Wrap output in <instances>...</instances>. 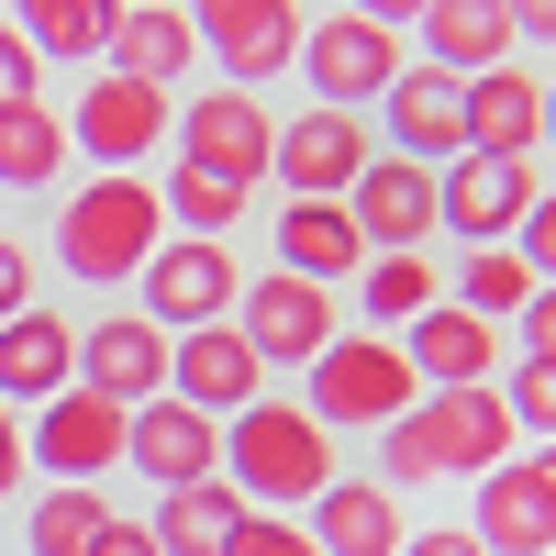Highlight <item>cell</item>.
Segmentation results:
<instances>
[{
    "mask_svg": "<svg viewBox=\"0 0 556 556\" xmlns=\"http://www.w3.org/2000/svg\"><path fill=\"white\" fill-rule=\"evenodd\" d=\"M513 456H523V434H513V412H501V379L490 390H424L401 424H379V490L490 479V468H513Z\"/></svg>",
    "mask_w": 556,
    "mask_h": 556,
    "instance_id": "cell-1",
    "label": "cell"
},
{
    "mask_svg": "<svg viewBox=\"0 0 556 556\" xmlns=\"http://www.w3.org/2000/svg\"><path fill=\"white\" fill-rule=\"evenodd\" d=\"M223 468H235L245 513H312L334 490V434L312 424L301 401H245L223 424Z\"/></svg>",
    "mask_w": 556,
    "mask_h": 556,
    "instance_id": "cell-2",
    "label": "cell"
},
{
    "mask_svg": "<svg viewBox=\"0 0 556 556\" xmlns=\"http://www.w3.org/2000/svg\"><path fill=\"white\" fill-rule=\"evenodd\" d=\"M156 245H167L156 178H78L67 212H56V267L78 278V290H123V278H146Z\"/></svg>",
    "mask_w": 556,
    "mask_h": 556,
    "instance_id": "cell-3",
    "label": "cell"
},
{
    "mask_svg": "<svg viewBox=\"0 0 556 556\" xmlns=\"http://www.w3.org/2000/svg\"><path fill=\"white\" fill-rule=\"evenodd\" d=\"M424 401V379H412V356H401V334H334L312 356V424L323 434H379V424H401V412Z\"/></svg>",
    "mask_w": 556,
    "mask_h": 556,
    "instance_id": "cell-4",
    "label": "cell"
},
{
    "mask_svg": "<svg viewBox=\"0 0 556 556\" xmlns=\"http://www.w3.org/2000/svg\"><path fill=\"white\" fill-rule=\"evenodd\" d=\"M178 167H201V178H223V190H256L267 178V156H278V123H267V101L256 89H190V101H178Z\"/></svg>",
    "mask_w": 556,
    "mask_h": 556,
    "instance_id": "cell-5",
    "label": "cell"
},
{
    "mask_svg": "<svg viewBox=\"0 0 556 556\" xmlns=\"http://www.w3.org/2000/svg\"><path fill=\"white\" fill-rule=\"evenodd\" d=\"M167 134H178V101H167V89H146V78H112V67L89 78L78 112H67V146L101 167V178H146V156L167 146Z\"/></svg>",
    "mask_w": 556,
    "mask_h": 556,
    "instance_id": "cell-6",
    "label": "cell"
},
{
    "mask_svg": "<svg viewBox=\"0 0 556 556\" xmlns=\"http://www.w3.org/2000/svg\"><path fill=\"white\" fill-rule=\"evenodd\" d=\"M401 67H412V56H401V34H390V23H367V12H323V23H301V78H312V101H323V112H367Z\"/></svg>",
    "mask_w": 556,
    "mask_h": 556,
    "instance_id": "cell-7",
    "label": "cell"
},
{
    "mask_svg": "<svg viewBox=\"0 0 556 556\" xmlns=\"http://www.w3.org/2000/svg\"><path fill=\"white\" fill-rule=\"evenodd\" d=\"M235 334L256 345V367H312L323 345L345 334V312H334V290H323V278L267 267V278H245V290H235Z\"/></svg>",
    "mask_w": 556,
    "mask_h": 556,
    "instance_id": "cell-8",
    "label": "cell"
},
{
    "mask_svg": "<svg viewBox=\"0 0 556 556\" xmlns=\"http://www.w3.org/2000/svg\"><path fill=\"white\" fill-rule=\"evenodd\" d=\"M534 156H445L434 167V212H445V235L456 245H513L523 235V212H534Z\"/></svg>",
    "mask_w": 556,
    "mask_h": 556,
    "instance_id": "cell-9",
    "label": "cell"
},
{
    "mask_svg": "<svg viewBox=\"0 0 556 556\" xmlns=\"http://www.w3.org/2000/svg\"><path fill=\"white\" fill-rule=\"evenodd\" d=\"M123 434H134V412H112L101 390H56V401L34 412V434H23V468L89 490V479H112V468H123Z\"/></svg>",
    "mask_w": 556,
    "mask_h": 556,
    "instance_id": "cell-10",
    "label": "cell"
},
{
    "mask_svg": "<svg viewBox=\"0 0 556 556\" xmlns=\"http://www.w3.org/2000/svg\"><path fill=\"white\" fill-rule=\"evenodd\" d=\"M367 156H379V134H367L356 112H301V123H278V156H267V178L290 201H345L356 178H367Z\"/></svg>",
    "mask_w": 556,
    "mask_h": 556,
    "instance_id": "cell-11",
    "label": "cell"
},
{
    "mask_svg": "<svg viewBox=\"0 0 556 556\" xmlns=\"http://www.w3.org/2000/svg\"><path fill=\"white\" fill-rule=\"evenodd\" d=\"M235 256L223 245H201V235H167L156 256H146V323L156 334H201V323H235Z\"/></svg>",
    "mask_w": 556,
    "mask_h": 556,
    "instance_id": "cell-12",
    "label": "cell"
},
{
    "mask_svg": "<svg viewBox=\"0 0 556 556\" xmlns=\"http://www.w3.org/2000/svg\"><path fill=\"white\" fill-rule=\"evenodd\" d=\"M178 12H190L201 56L235 67V89H256V78H278V67H301V12H290V0H178Z\"/></svg>",
    "mask_w": 556,
    "mask_h": 556,
    "instance_id": "cell-13",
    "label": "cell"
},
{
    "mask_svg": "<svg viewBox=\"0 0 556 556\" xmlns=\"http://www.w3.org/2000/svg\"><path fill=\"white\" fill-rule=\"evenodd\" d=\"M379 134H390L379 156H412V167L468 156V78H445V67H401V78L379 89Z\"/></svg>",
    "mask_w": 556,
    "mask_h": 556,
    "instance_id": "cell-14",
    "label": "cell"
},
{
    "mask_svg": "<svg viewBox=\"0 0 556 556\" xmlns=\"http://www.w3.org/2000/svg\"><path fill=\"white\" fill-rule=\"evenodd\" d=\"M345 212H356L367 256H424V235H445V212H434V167H412V156H367V178L345 190Z\"/></svg>",
    "mask_w": 556,
    "mask_h": 556,
    "instance_id": "cell-15",
    "label": "cell"
},
{
    "mask_svg": "<svg viewBox=\"0 0 556 556\" xmlns=\"http://www.w3.org/2000/svg\"><path fill=\"white\" fill-rule=\"evenodd\" d=\"M123 468L146 490H201V479H223V424L190 401H146L134 434H123Z\"/></svg>",
    "mask_w": 556,
    "mask_h": 556,
    "instance_id": "cell-16",
    "label": "cell"
},
{
    "mask_svg": "<svg viewBox=\"0 0 556 556\" xmlns=\"http://www.w3.org/2000/svg\"><path fill=\"white\" fill-rule=\"evenodd\" d=\"M167 401H190V412H245V401H267V367H256V345L235 334V323H201V334H167Z\"/></svg>",
    "mask_w": 556,
    "mask_h": 556,
    "instance_id": "cell-17",
    "label": "cell"
},
{
    "mask_svg": "<svg viewBox=\"0 0 556 556\" xmlns=\"http://www.w3.org/2000/svg\"><path fill=\"white\" fill-rule=\"evenodd\" d=\"M78 390H101L112 412H146V401H167V334H156L146 312L89 323V334H78Z\"/></svg>",
    "mask_w": 556,
    "mask_h": 556,
    "instance_id": "cell-18",
    "label": "cell"
},
{
    "mask_svg": "<svg viewBox=\"0 0 556 556\" xmlns=\"http://www.w3.org/2000/svg\"><path fill=\"white\" fill-rule=\"evenodd\" d=\"M401 356H412V379H424V390H490V367H501V323L434 301L424 323H401Z\"/></svg>",
    "mask_w": 556,
    "mask_h": 556,
    "instance_id": "cell-19",
    "label": "cell"
},
{
    "mask_svg": "<svg viewBox=\"0 0 556 556\" xmlns=\"http://www.w3.org/2000/svg\"><path fill=\"white\" fill-rule=\"evenodd\" d=\"M112 78H146V89H178L201 67V34H190V12L178 0H146V12H112Z\"/></svg>",
    "mask_w": 556,
    "mask_h": 556,
    "instance_id": "cell-20",
    "label": "cell"
},
{
    "mask_svg": "<svg viewBox=\"0 0 556 556\" xmlns=\"http://www.w3.org/2000/svg\"><path fill=\"white\" fill-rule=\"evenodd\" d=\"M278 267H290V278H323V290H356V267H367L356 212H345V201H290V212H278Z\"/></svg>",
    "mask_w": 556,
    "mask_h": 556,
    "instance_id": "cell-21",
    "label": "cell"
},
{
    "mask_svg": "<svg viewBox=\"0 0 556 556\" xmlns=\"http://www.w3.org/2000/svg\"><path fill=\"white\" fill-rule=\"evenodd\" d=\"M534 146H545V78L534 67L468 78V156H534Z\"/></svg>",
    "mask_w": 556,
    "mask_h": 556,
    "instance_id": "cell-22",
    "label": "cell"
},
{
    "mask_svg": "<svg viewBox=\"0 0 556 556\" xmlns=\"http://www.w3.org/2000/svg\"><path fill=\"white\" fill-rule=\"evenodd\" d=\"M301 523H312L323 556H401V490H379V479H334Z\"/></svg>",
    "mask_w": 556,
    "mask_h": 556,
    "instance_id": "cell-23",
    "label": "cell"
},
{
    "mask_svg": "<svg viewBox=\"0 0 556 556\" xmlns=\"http://www.w3.org/2000/svg\"><path fill=\"white\" fill-rule=\"evenodd\" d=\"M78 390V334L56 312H12L0 323V401H56Z\"/></svg>",
    "mask_w": 556,
    "mask_h": 556,
    "instance_id": "cell-24",
    "label": "cell"
},
{
    "mask_svg": "<svg viewBox=\"0 0 556 556\" xmlns=\"http://www.w3.org/2000/svg\"><path fill=\"white\" fill-rule=\"evenodd\" d=\"M424 67H445V78L513 67V12H501V0H434L424 12Z\"/></svg>",
    "mask_w": 556,
    "mask_h": 556,
    "instance_id": "cell-25",
    "label": "cell"
},
{
    "mask_svg": "<svg viewBox=\"0 0 556 556\" xmlns=\"http://www.w3.org/2000/svg\"><path fill=\"white\" fill-rule=\"evenodd\" d=\"M235 523H245V501L223 490V479H201V490H156V556H223L235 545Z\"/></svg>",
    "mask_w": 556,
    "mask_h": 556,
    "instance_id": "cell-26",
    "label": "cell"
},
{
    "mask_svg": "<svg viewBox=\"0 0 556 556\" xmlns=\"http://www.w3.org/2000/svg\"><path fill=\"white\" fill-rule=\"evenodd\" d=\"M67 123L45 112V101H23V112H0V190H56L67 178Z\"/></svg>",
    "mask_w": 556,
    "mask_h": 556,
    "instance_id": "cell-27",
    "label": "cell"
},
{
    "mask_svg": "<svg viewBox=\"0 0 556 556\" xmlns=\"http://www.w3.org/2000/svg\"><path fill=\"white\" fill-rule=\"evenodd\" d=\"M112 12H123V0H12V34L34 45V56H101Z\"/></svg>",
    "mask_w": 556,
    "mask_h": 556,
    "instance_id": "cell-28",
    "label": "cell"
},
{
    "mask_svg": "<svg viewBox=\"0 0 556 556\" xmlns=\"http://www.w3.org/2000/svg\"><path fill=\"white\" fill-rule=\"evenodd\" d=\"M434 301H445L434 256H367V267H356V312H367V323H424Z\"/></svg>",
    "mask_w": 556,
    "mask_h": 556,
    "instance_id": "cell-29",
    "label": "cell"
},
{
    "mask_svg": "<svg viewBox=\"0 0 556 556\" xmlns=\"http://www.w3.org/2000/svg\"><path fill=\"white\" fill-rule=\"evenodd\" d=\"M101 523H112V501L101 490H34V513H23V545L34 556H89V545H101Z\"/></svg>",
    "mask_w": 556,
    "mask_h": 556,
    "instance_id": "cell-30",
    "label": "cell"
},
{
    "mask_svg": "<svg viewBox=\"0 0 556 556\" xmlns=\"http://www.w3.org/2000/svg\"><path fill=\"white\" fill-rule=\"evenodd\" d=\"M456 312H479V323H513L523 301H534V267L513 256V245H468V267H456V290H445Z\"/></svg>",
    "mask_w": 556,
    "mask_h": 556,
    "instance_id": "cell-31",
    "label": "cell"
},
{
    "mask_svg": "<svg viewBox=\"0 0 556 556\" xmlns=\"http://www.w3.org/2000/svg\"><path fill=\"white\" fill-rule=\"evenodd\" d=\"M156 201H167L178 235H201V245H223V223H245V190H223V178H201V167H167Z\"/></svg>",
    "mask_w": 556,
    "mask_h": 556,
    "instance_id": "cell-32",
    "label": "cell"
},
{
    "mask_svg": "<svg viewBox=\"0 0 556 556\" xmlns=\"http://www.w3.org/2000/svg\"><path fill=\"white\" fill-rule=\"evenodd\" d=\"M501 412H513V434H523V445H556V356H513Z\"/></svg>",
    "mask_w": 556,
    "mask_h": 556,
    "instance_id": "cell-33",
    "label": "cell"
},
{
    "mask_svg": "<svg viewBox=\"0 0 556 556\" xmlns=\"http://www.w3.org/2000/svg\"><path fill=\"white\" fill-rule=\"evenodd\" d=\"M223 556H323V545H312V523H290V513H245Z\"/></svg>",
    "mask_w": 556,
    "mask_h": 556,
    "instance_id": "cell-34",
    "label": "cell"
},
{
    "mask_svg": "<svg viewBox=\"0 0 556 556\" xmlns=\"http://www.w3.org/2000/svg\"><path fill=\"white\" fill-rule=\"evenodd\" d=\"M513 256L534 267V290L556 278V190H534V212H523V235H513Z\"/></svg>",
    "mask_w": 556,
    "mask_h": 556,
    "instance_id": "cell-35",
    "label": "cell"
},
{
    "mask_svg": "<svg viewBox=\"0 0 556 556\" xmlns=\"http://www.w3.org/2000/svg\"><path fill=\"white\" fill-rule=\"evenodd\" d=\"M34 78H45V56H34L12 23H0V112H23V101H34Z\"/></svg>",
    "mask_w": 556,
    "mask_h": 556,
    "instance_id": "cell-36",
    "label": "cell"
},
{
    "mask_svg": "<svg viewBox=\"0 0 556 556\" xmlns=\"http://www.w3.org/2000/svg\"><path fill=\"white\" fill-rule=\"evenodd\" d=\"M513 334H523V356H556V278H545V290L513 312Z\"/></svg>",
    "mask_w": 556,
    "mask_h": 556,
    "instance_id": "cell-37",
    "label": "cell"
},
{
    "mask_svg": "<svg viewBox=\"0 0 556 556\" xmlns=\"http://www.w3.org/2000/svg\"><path fill=\"white\" fill-rule=\"evenodd\" d=\"M12 312H34V256L0 235V323H12Z\"/></svg>",
    "mask_w": 556,
    "mask_h": 556,
    "instance_id": "cell-38",
    "label": "cell"
},
{
    "mask_svg": "<svg viewBox=\"0 0 556 556\" xmlns=\"http://www.w3.org/2000/svg\"><path fill=\"white\" fill-rule=\"evenodd\" d=\"M401 556H490L468 523H434V534H401Z\"/></svg>",
    "mask_w": 556,
    "mask_h": 556,
    "instance_id": "cell-39",
    "label": "cell"
},
{
    "mask_svg": "<svg viewBox=\"0 0 556 556\" xmlns=\"http://www.w3.org/2000/svg\"><path fill=\"white\" fill-rule=\"evenodd\" d=\"M513 12V45H556V0H501Z\"/></svg>",
    "mask_w": 556,
    "mask_h": 556,
    "instance_id": "cell-40",
    "label": "cell"
},
{
    "mask_svg": "<svg viewBox=\"0 0 556 556\" xmlns=\"http://www.w3.org/2000/svg\"><path fill=\"white\" fill-rule=\"evenodd\" d=\"M0 501H23V424H12V401H0Z\"/></svg>",
    "mask_w": 556,
    "mask_h": 556,
    "instance_id": "cell-41",
    "label": "cell"
},
{
    "mask_svg": "<svg viewBox=\"0 0 556 556\" xmlns=\"http://www.w3.org/2000/svg\"><path fill=\"white\" fill-rule=\"evenodd\" d=\"M89 556H156V534H146V523H123V513H112V523H101V545H89Z\"/></svg>",
    "mask_w": 556,
    "mask_h": 556,
    "instance_id": "cell-42",
    "label": "cell"
},
{
    "mask_svg": "<svg viewBox=\"0 0 556 556\" xmlns=\"http://www.w3.org/2000/svg\"><path fill=\"white\" fill-rule=\"evenodd\" d=\"M345 12H367V23H390V34H401V23H424L434 0H345Z\"/></svg>",
    "mask_w": 556,
    "mask_h": 556,
    "instance_id": "cell-43",
    "label": "cell"
},
{
    "mask_svg": "<svg viewBox=\"0 0 556 556\" xmlns=\"http://www.w3.org/2000/svg\"><path fill=\"white\" fill-rule=\"evenodd\" d=\"M545 146H556V78H545Z\"/></svg>",
    "mask_w": 556,
    "mask_h": 556,
    "instance_id": "cell-44",
    "label": "cell"
},
{
    "mask_svg": "<svg viewBox=\"0 0 556 556\" xmlns=\"http://www.w3.org/2000/svg\"><path fill=\"white\" fill-rule=\"evenodd\" d=\"M123 12H146V0H123Z\"/></svg>",
    "mask_w": 556,
    "mask_h": 556,
    "instance_id": "cell-45",
    "label": "cell"
},
{
    "mask_svg": "<svg viewBox=\"0 0 556 556\" xmlns=\"http://www.w3.org/2000/svg\"><path fill=\"white\" fill-rule=\"evenodd\" d=\"M290 12H301V0H290Z\"/></svg>",
    "mask_w": 556,
    "mask_h": 556,
    "instance_id": "cell-46",
    "label": "cell"
},
{
    "mask_svg": "<svg viewBox=\"0 0 556 556\" xmlns=\"http://www.w3.org/2000/svg\"><path fill=\"white\" fill-rule=\"evenodd\" d=\"M545 556H556V545H545Z\"/></svg>",
    "mask_w": 556,
    "mask_h": 556,
    "instance_id": "cell-47",
    "label": "cell"
}]
</instances>
